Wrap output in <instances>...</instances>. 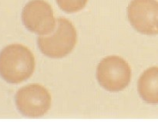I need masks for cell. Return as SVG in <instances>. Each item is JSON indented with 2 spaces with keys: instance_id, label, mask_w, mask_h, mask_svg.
<instances>
[{
  "instance_id": "7",
  "label": "cell",
  "mask_w": 158,
  "mask_h": 122,
  "mask_svg": "<svg viewBox=\"0 0 158 122\" xmlns=\"http://www.w3.org/2000/svg\"><path fill=\"white\" fill-rule=\"evenodd\" d=\"M140 98L148 104H158V66L149 68L142 73L137 82Z\"/></svg>"
},
{
  "instance_id": "3",
  "label": "cell",
  "mask_w": 158,
  "mask_h": 122,
  "mask_svg": "<svg viewBox=\"0 0 158 122\" xmlns=\"http://www.w3.org/2000/svg\"><path fill=\"white\" fill-rule=\"evenodd\" d=\"M97 78L99 84L108 92H120L131 82V66L121 57L107 56L97 66Z\"/></svg>"
},
{
  "instance_id": "2",
  "label": "cell",
  "mask_w": 158,
  "mask_h": 122,
  "mask_svg": "<svg viewBox=\"0 0 158 122\" xmlns=\"http://www.w3.org/2000/svg\"><path fill=\"white\" fill-rule=\"evenodd\" d=\"M77 41V30L73 25L64 17H60L53 30L46 35H40L37 44L40 52L45 55L61 58L72 52Z\"/></svg>"
},
{
  "instance_id": "8",
  "label": "cell",
  "mask_w": 158,
  "mask_h": 122,
  "mask_svg": "<svg viewBox=\"0 0 158 122\" xmlns=\"http://www.w3.org/2000/svg\"><path fill=\"white\" fill-rule=\"evenodd\" d=\"M87 1L88 0H56V2L62 10L67 13H73L83 9Z\"/></svg>"
},
{
  "instance_id": "5",
  "label": "cell",
  "mask_w": 158,
  "mask_h": 122,
  "mask_svg": "<svg viewBox=\"0 0 158 122\" xmlns=\"http://www.w3.org/2000/svg\"><path fill=\"white\" fill-rule=\"evenodd\" d=\"M127 17L132 27L140 33L158 35L157 0H132L127 7Z\"/></svg>"
},
{
  "instance_id": "1",
  "label": "cell",
  "mask_w": 158,
  "mask_h": 122,
  "mask_svg": "<svg viewBox=\"0 0 158 122\" xmlns=\"http://www.w3.org/2000/svg\"><path fill=\"white\" fill-rule=\"evenodd\" d=\"M35 67L33 54L23 45H9L0 52V77L6 82L19 84L26 81Z\"/></svg>"
},
{
  "instance_id": "4",
  "label": "cell",
  "mask_w": 158,
  "mask_h": 122,
  "mask_svg": "<svg viewBox=\"0 0 158 122\" xmlns=\"http://www.w3.org/2000/svg\"><path fill=\"white\" fill-rule=\"evenodd\" d=\"M51 95L47 89L39 84H30L21 88L15 96L17 109L29 118H40L51 107Z\"/></svg>"
},
{
  "instance_id": "6",
  "label": "cell",
  "mask_w": 158,
  "mask_h": 122,
  "mask_svg": "<svg viewBox=\"0 0 158 122\" xmlns=\"http://www.w3.org/2000/svg\"><path fill=\"white\" fill-rule=\"evenodd\" d=\"M22 20L25 27L40 35L50 33L56 26L52 7L44 0H32L24 6Z\"/></svg>"
}]
</instances>
